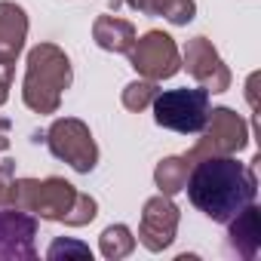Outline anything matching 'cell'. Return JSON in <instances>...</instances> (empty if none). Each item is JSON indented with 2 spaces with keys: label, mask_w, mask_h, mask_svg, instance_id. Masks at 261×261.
Segmentation results:
<instances>
[{
  "label": "cell",
  "mask_w": 261,
  "mask_h": 261,
  "mask_svg": "<svg viewBox=\"0 0 261 261\" xmlns=\"http://www.w3.org/2000/svg\"><path fill=\"white\" fill-rule=\"evenodd\" d=\"M185 188H188L191 203L206 218L227 224L240 209L255 203L258 178H255V169L240 163L233 154L230 157H203V160L191 163Z\"/></svg>",
  "instance_id": "1"
},
{
  "label": "cell",
  "mask_w": 261,
  "mask_h": 261,
  "mask_svg": "<svg viewBox=\"0 0 261 261\" xmlns=\"http://www.w3.org/2000/svg\"><path fill=\"white\" fill-rule=\"evenodd\" d=\"M25 80H22V101L34 114H56L62 108V92L71 86V62L62 46L56 43H37L28 53L25 62Z\"/></svg>",
  "instance_id": "2"
},
{
  "label": "cell",
  "mask_w": 261,
  "mask_h": 261,
  "mask_svg": "<svg viewBox=\"0 0 261 261\" xmlns=\"http://www.w3.org/2000/svg\"><path fill=\"white\" fill-rule=\"evenodd\" d=\"M246 145H249V123L230 108H212L206 117V126L200 129L197 145L185 157L191 163L203 157H230V154H240Z\"/></svg>",
  "instance_id": "3"
},
{
  "label": "cell",
  "mask_w": 261,
  "mask_h": 261,
  "mask_svg": "<svg viewBox=\"0 0 261 261\" xmlns=\"http://www.w3.org/2000/svg\"><path fill=\"white\" fill-rule=\"evenodd\" d=\"M151 105H154L157 126L181 133V136H197L206 126V117H209V92L203 86H197V89L185 86V89L157 92V98Z\"/></svg>",
  "instance_id": "4"
},
{
  "label": "cell",
  "mask_w": 261,
  "mask_h": 261,
  "mask_svg": "<svg viewBox=\"0 0 261 261\" xmlns=\"http://www.w3.org/2000/svg\"><path fill=\"white\" fill-rule=\"evenodd\" d=\"M56 160L68 163L74 172H92L98 163V145L89 133V126L77 117H59L43 139Z\"/></svg>",
  "instance_id": "5"
},
{
  "label": "cell",
  "mask_w": 261,
  "mask_h": 261,
  "mask_svg": "<svg viewBox=\"0 0 261 261\" xmlns=\"http://www.w3.org/2000/svg\"><path fill=\"white\" fill-rule=\"evenodd\" d=\"M129 56V65H133L145 80H169L181 71V53L175 46V40L166 34V31H148L142 37H136L133 49L126 53Z\"/></svg>",
  "instance_id": "6"
},
{
  "label": "cell",
  "mask_w": 261,
  "mask_h": 261,
  "mask_svg": "<svg viewBox=\"0 0 261 261\" xmlns=\"http://www.w3.org/2000/svg\"><path fill=\"white\" fill-rule=\"evenodd\" d=\"M178 221H181V212L178 206L172 203V197L166 194H157L145 203L142 209V224H139V243L148 249V252H163L172 246L175 233H178Z\"/></svg>",
  "instance_id": "7"
},
{
  "label": "cell",
  "mask_w": 261,
  "mask_h": 261,
  "mask_svg": "<svg viewBox=\"0 0 261 261\" xmlns=\"http://www.w3.org/2000/svg\"><path fill=\"white\" fill-rule=\"evenodd\" d=\"M37 218L16 206H0V261H34Z\"/></svg>",
  "instance_id": "8"
},
{
  "label": "cell",
  "mask_w": 261,
  "mask_h": 261,
  "mask_svg": "<svg viewBox=\"0 0 261 261\" xmlns=\"http://www.w3.org/2000/svg\"><path fill=\"white\" fill-rule=\"evenodd\" d=\"M181 68L206 89V92H227L230 89V68L221 62L218 49L209 37H194L185 46Z\"/></svg>",
  "instance_id": "9"
},
{
  "label": "cell",
  "mask_w": 261,
  "mask_h": 261,
  "mask_svg": "<svg viewBox=\"0 0 261 261\" xmlns=\"http://www.w3.org/2000/svg\"><path fill=\"white\" fill-rule=\"evenodd\" d=\"M28 40V13L13 4L0 0V65H16Z\"/></svg>",
  "instance_id": "10"
},
{
  "label": "cell",
  "mask_w": 261,
  "mask_h": 261,
  "mask_svg": "<svg viewBox=\"0 0 261 261\" xmlns=\"http://www.w3.org/2000/svg\"><path fill=\"white\" fill-rule=\"evenodd\" d=\"M74 197H77V188L71 181H65L59 175H49V178L37 181L31 215H40L43 221H62L68 215V209L74 206Z\"/></svg>",
  "instance_id": "11"
},
{
  "label": "cell",
  "mask_w": 261,
  "mask_h": 261,
  "mask_svg": "<svg viewBox=\"0 0 261 261\" xmlns=\"http://www.w3.org/2000/svg\"><path fill=\"white\" fill-rule=\"evenodd\" d=\"M227 243L243 261H252L258 255V249H261V209L255 203H249L246 209H240L227 221Z\"/></svg>",
  "instance_id": "12"
},
{
  "label": "cell",
  "mask_w": 261,
  "mask_h": 261,
  "mask_svg": "<svg viewBox=\"0 0 261 261\" xmlns=\"http://www.w3.org/2000/svg\"><path fill=\"white\" fill-rule=\"evenodd\" d=\"M136 25L120 16H98L92 22V40L105 53H129L136 43Z\"/></svg>",
  "instance_id": "13"
},
{
  "label": "cell",
  "mask_w": 261,
  "mask_h": 261,
  "mask_svg": "<svg viewBox=\"0 0 261 261\" xmlns=\"http://www.w3.org/2000/svg\"><path fill=\"white\" fill-rule=\"evenodd\" d=\"M188 172H191V160H188V157H166V160L157 163V169H154V181H157L160 194L175 197L178 191H185Z\"/></svg>",
  "instance_id": "14"
},
{
  "label": "cell",
  "mask_w": 261,
  "mask_h": 261,
  "mask_svg": "<svg viewBox=\"0 0 261 261\" xmlns=\"http://www.w3.org/2000/svg\"><path fill=\"white\" fill-rule=\"evenodd\" d=\"M139 13L163 16L172 25H188L197 16V4L194 0H139Z\"/></svg>",
  "instance_id": "15"
},
{
  "label": "cell",
  "mask_w": 261,
  "mask_h": 261,
  "mask_svg": "<svg viewBox=\"0 0 261 261\" xmlns=\"http://www.w3.org/2000/svg\"><path fill=\"white\" fill-rule=\"evenodd\" d=\"M98 249H101V255H105L108 261H120V258H126V255H133L136 237H133V230H129L126 224H111V227L101 230Z\"/></svg>",
  "instance_id": "16"
},
{
  "label": "cell",
  "mask_w": 261,
  "mask_h": 261,
  "mask_svg": "<svg viewBox=\"0 0 261 261\" xmlns=\"http://www.w3.org/2000/svg\"><path fill=\"white\" fill-rule=\"evenodd\" d=\"M157 83L154 80H133L126 89H123V108L126 111H145V108H151V101L157 98Z\"/></svg>",
  "instance_id": "17"
},
{
  "label": "cell",
  "mask_w": 261,
  "mask_h": 261,
  "mask_svg": "<svg viewBox=\"0 0 261 261\" xmlns=\"http://www.w3.org/2000/svg\"><path fill=\"white\" fill-rule=\"evenodd\" d=\"M95 215H98V203H95V197H89V194H80V191H77L74 206L68 209V215L62 218V224H68V227H83V224L95 221Z\"/></svg>",
  "instance_id": "18"
},
{
  "label": "cell",
  "mask_w": 261,
  "mask_h": 261,
  "mask_svg": "<svg viewBox=\"0 0 261 261\" xmlns=\"http://www.w3.org/2000/svg\"><path fill=\"white\" fill-rule=\"evenodd\" d=\"M46 258H49V261H59V258H92V249H89L86 243H80V240H65V237H59V240H53V246L46 249Z\"/></svg>",
  "instance_id": "19"
},
{
  "label": "cell",
  "mask_w": 261,
  "mask_h": 261,
  "mask_svg": "<svg viewBox=\"0 0 261 261\" xmlns=\"http://www.w3.org/2000/svg\"><path fill=\"white\" fill-rule=\"evenodd\" d=\"M13 181H16V160H4L0 163V206H10Z\"/></svg>",
  "instance_id": "20"
},
{
  "label": "cell",
  "mask_w": 261,
  "mask_h": 261,
  "mask_svg": "<svg viewBox=\"0 0 261 261\" xmlns=\"http://www.w3.org/2000/svg\"><path fill=\"white\" fill-rule=\"evenodd\" d=\"M13 68L16 65H0V108L10 98V86H13Z\"/></svg>",
  "instance_id": "21"
},
{
  "label": "cell",
  "mask_w": 261,
  "mask_h": 261,
  "mask_svg": "<svg viewBox=\"0 0 261 261\" xmlns=\"http://www.w3.org/2000/svg\"><path fill=\"white\" fill-rule=\"evenodd\" d=\"M10 126H13L10 120H0V151H7V148H10V136H7V133H10Z\"/></svg>",
  "instance_id": "22"
},
{
  "label": "cell",
  "mask_w": 261,
  "mask_h": 261,
  "mask_svg": "<svg viewBox=\"0 0 261 261\" xmlns=\"http://www.w3.org/2000/svg\"><path fill=\"white\" fill-rule=\"evenodd\" d=\"M255 83H258V74L249 77V105H252V108H258V101H255Z\"/></svg>",
  "instance_id": "23"
},
{
  "label": "cell",
  "mask_w": 261,
  "mask_h": 261,
  "mask_svg": "<svg viewBox=\"0 0 261 261\" xmlns=\"http://www.w3.org/2000/svg\"><path fill=\"white\" fill-rule=\"evenodd\" d=\"M120 4H126V7H133V10H139V0H120Z\"/></svg>",
  "instance_id": "24"
}]
</instances>
